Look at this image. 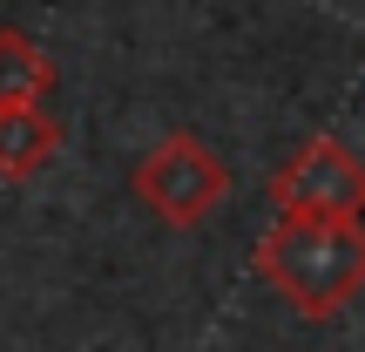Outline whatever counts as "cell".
<instances>
[{
  "mask_svg": "<svg viewBox=\"0 0 365 352\" xmlns=\"http://www.w3.org/2000/svg\"><path fill=\"white\" fill-rule=\"evenodd\" d=\"M129 183H135V196H143L170 231H196V223H210V217H217V203L230 196V170H223V156L196 129L163 136V143L135 163Z\"/></svg>",
  "mask_w": 365,
  "mask_h": 352,
  "instance_id": "cell-2",
  "label": "cell"
},
{
  "mask_svg": "<svg viewBox=\"0 0 365 352\" xmlns=\"http://www.w3.org/2000/svg\"><path fill=\"white\" fill-rule=\"evenodd\" d=\"M61 156V122L48 116V102L34 109H0V176L27 183Z\"/></svg>",
  "mask_w": 365,
  "mask_h": 352,
  "instance_id": "cell-4",
  "label": "cell"
},
{
  "mask_svg": "<svg viewBox=\"0 0 365 352\" xmlns=\"http://www.w3.org/2000/svg\"><path fill=\"white\" fill-rule=\"evenodd\" d=\"M54 81H61L54 54L41 48L34 34H21V27H0V109H34V102H48Z\"/></svg>",
  "mask_w": 365,
  "mask_h": 352,
  "instance_id": "cell-5",
  "label": "cell"
},
{
  "mask_svg": "<svg viewBox=\"0 0 365 352\" xmlns=\"http://www.w3.org/2000/svg\"><path fill=\"white\" fill-rule=\"evenodd\" d=\"M257 278L312 326L339 318L365 291V217L277 210V223L257 237Z\"/></svg>",
  "mask_w": 365,
  "mask_h": 352,
  "instance_id": "cell-1",
  "label": "cell"
},
{
  "mask_svg": "<svg viewBox=\"0 0 365 352\" xmlns=\"http://www.w3.org/2000/svg\"><path fill=\"white\" fill-rule=\"evenodd\" d=\"M271 203L298 217H365V163L339 136H312L271 170Z\"/></svg>",
  "mask_w": 365,
  "mask_h": 352,
  "instance_id": "cell-3",
  "label": "cell"
}]
</instances>
